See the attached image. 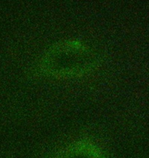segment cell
<instances>
[{
  "label": "cell",
  "mask_w": 149,
  "mask_h": 158,
  "mask_svg": "<svg viewBox=\"0 0 149 158\" xmlns=\"http://www.w3.org/2000/svg\"><path fill=\"white\" fill-rule=\"evenodd\" d=\"M55 158H105V156L97 145L81 141L63 150Z\"/></svg>",
  "instance_id": "obj_1"
}]
</instances>
